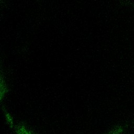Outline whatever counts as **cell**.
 Returning a JSON list of instances; mask_svg holds the SVG:
<instances>
[{"instance_id": "obj_1", "label": "cell", "mask_w": 134, "mask_h": 134, "mask_svg": "<svg viewBox=\"0 0 134 134\" xmlns=\"http://www.w3.org/2000/svg\"><path fill=\"white\" fill-rule=\"evenodd\" d=\"M117 133H118V132L115 133V132H113V133H108V134H117Z\"/></svg>"}]
</instances>
